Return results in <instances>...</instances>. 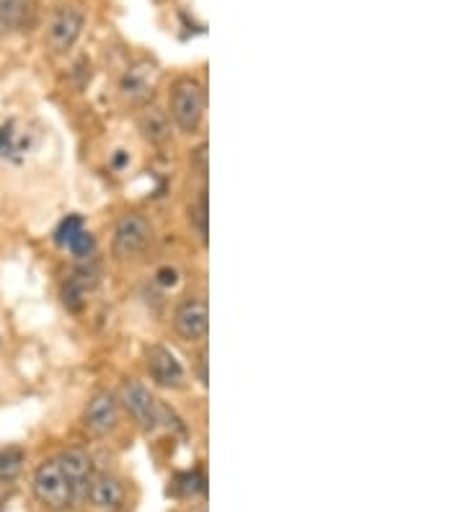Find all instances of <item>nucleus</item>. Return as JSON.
I'll return each instance as SVG.
<instances>
[{"mask_svg":"<svg viewBox=\"0 0 465 512\" xmlns=\"http://www.w3.org/2000/svg\"><path fill=\"white\" fill-rule=\"evenodd\" d=\"M81 228H83V220L75 218V215H70L68 220H62V225H60V228H57V233H55L57 244L65 246L70 241V238L75 236V233L81 231Z\"/></svg>","mask_w":465,"mask_h":512,"instance_id":"nucleus-18","label":"nucleus"},{"mask_svg":"<svg viewBox=\"0 0 465 512\" xmlns=\"http://www.w3.org/2000/svg\"><path fill=\"white\" fill-rule=\"evenodd\" d=\"M34 16V0H0V34L24 29Z\"/></svg>","mask_w":465,"mask_h":512,"instance_id":"nucleus-12","label":"nucleus"},{"mask_svg":"<svg viewBox=\"0 0 465 512\" xmlns=\"http://www.w3.org/2000/svg\"><path fill=\"white\" fill-rule=\"evenodd\" d=\"M65 249L73 256H78V259H86V256H91L93 251H96V238H93L86 228H81V231L75 233L68 244H65Z\"/></svg>","mask_w":465,"mask_h":512,"instance_id":"nucleus-16","label":"nucleus"},{"mask_svg":"<svg viewBox=\"0 0 465 512\" xmlns=\"http://www.w3.org/2000/svg\"><path fill=\"white\" fill-rule=\"evenodd\" d=\"M145 370H148L150 383L163 391H181L186 386L184 363L163 344L145 347Z\"/></svg>","mask_w":465,"mask_h":512,"instance_id":"nucleus-6","label":"nucleus"},{"mask_svg":"<svg viewBox=\"0 0 465 512\" xmlns=\"http://www.w3.org/2000/svg\"><path fill=\"white\" fill-rule=\"evenodd\" d=\"M192 512H207V510H205V507H197V510H192Z\"/></svg>","mask_w":465,"mask_h":512,"instance_id":"nucleus-19","label":"nucleus"},{"mask_svg":"<svg viewBox=\"0 0 465 512\" xmlns=\"http://www.w3.org/2000/svg\"><path fill=\"white\" fill-rule=\"evenodd\" d=\"M57 461H60L65 476H68L70 489H73V494H75V502L86 500L88 481H91V476H93L91 456H88L86 450H81V448H68V450H62L60 456H57Z\"/></svg>","mask_w":465,"mask_h":512,"instance_id":"nucleus-10","label":"nucleus"},{"mask_svg":"<svg viewBox=\"0 0 465 512\" xmlns=\"http://www.w3.org/2000/svg\"><path fill=\"white\" fill-rule=\"evenodd\" d=\"M174 331L176 337L189 344H199L207 339L210 331V308L202 295H189L174 308Z\"/></svg>","mask_w":465,"mask_h":512,"instance_id":"nucleus-8","label":"nucleus"},{"mask_svg":"<svg viewBox=\"0 0 465 512\" xmlns=\"http://www.w3.org/2000/svg\"><path fill=\"white\" fill-rule=\"evenodd\" d=\"M86 26V16L78 6H60L52 13L50 24H47V34L44 42L55 55H68L73 50Z\"/></svg>","mask_w":465,"mask_h":512,"instance_id":"nucleus-7","label":"nucleus"},{"mask_svg":"<svg viewBox=\"0 0 465 512\" xmlns=\"http://www.w3.org/2000/svg\"><path fill=\"white\" fill-rule=\"evenodd\" d=\"M137 130L150 145H166L171 140V119L161 109L150 107L137 117Z\"/></svg>","mask_w":465,"mask_h":512,"instance_id":"nucleus-11","label":"nucleus"},{"mask_svg":"<svg viewBox=\"0 0 465 512\" xmlns=\"http://www.w3.org/2000/svg\"><path fill=\"white\" fill-rule=\"evenodd\" d=\"M168 119L184 135H197L205 125L207 88L194 75H181L168 91Z\"/></svg>","mask_w":465,"mask_h":512,"instance_id":"nucleus-1","label":"nucleus"},{"mask_svg":"<svg viewBox=\"0 0 465 512\" xmlns=\"http://www.w3.org/2000/svg\"><path fill=\"white\" fill-rule=\"evenodd\" d=\"M26 463V450L19 445L0 448V484H11L21 476Z\"/></svg>","mask_w":465,"mask_h":512,"instance_id":"nucleus-13","label":"nucleus"},{"mask_svg":"<svg viewBox=\"0 0 465 512\" xmlns=\"http://www.w3.org/2000/svg\"><path fill=\"white\" fill-rule=\"evenodd\" d=\"M31 492L37 497L39 505H44L52 512H62L75 505V494L70 489V481L62 471L60 461L55 458H47L34 469L31 476Z\"/></svg>","mask_w":465,"mask_h":512,"instance_id":"nucleus-3","label":"nucleus"},{"mask_svg":"<svg viewBox=\"0 0 465 512\" xmlns=\"http://www.w3.org/2000/svg\"><path fill=\"white\" fill-rule=\"evenodd\" d=\"M153 241V223L140 213H127L114 225L112 254L117 256V262H137L153 246Z\"/></svg>","mask_w":465,"mask_h":512,"instance_id":"nucleus-4","label":"nucleus"},{"mask_svg":"<svg viewBox=\"0 0 465 512\" xmlns=\"http://www.w3.org/2000/svg\"><path fill=\"white\" fill-rule=\"evenodd\" d=\"M119 406H122L127 417L135 422L145 435H155L158 430L168 427V417H171V409L163 406L161 401L150 394V388L143 381H135V378H127V381L119 386L117 391Z\"/></svg>","mask_w":465,"mask_h":512,"instance_id":"nucleus-2","label":"nucleus"},{"mask_svg":"<svg viewBox=\"0 0 465 512\" xmlns=\"http://www.w3.org/2000/svg\"><path fill=\"white\" fill-rule=\"evenodd\" d=\"M81 422L93 438H106V435L117 432L119 422H122V406H119L117 394L109 391V388H99L96 394H91V399L86 401V409H83Z\"/></svg>","mask_w":465,"mask_h":512,"instance_id":"nucleus-5","label":"nucleus"},{"mask_svg":"<svg viewBox=\"0 0 465 512\" xmlns=\"http://www.w3.org/2000/svg\"><path fill=\"white\" fill-rule=\"evenodd\" d=\"M86 500L101 512H119L127 500V492H124L122 479L114 474H93L88 481Z\"/></svg>","mask_w":465,"mask_h":512,"instance_id":"nucleus-9","label":"nucleus"},{"mask_svg":"<svg viewBox=\"0 0 465 512\" xmlns=\"http://www.w3.org/2000/svg\"><path fill=\"white\" fill-rule=\"evenodd\" d=\"M205 489V476L199 471H189V474L176 476V492L184 494V497H194L197 492Z\"/></svg>","mask_w":465,"mask_h":512,"instance_id":"nucleus-17","label":"nucleus"},{"mask_svg":"<svg viewBox=\"0 0 465 512\" xmlns=\"http://www.w3.org/2000/svg\"><path fill=\"white\" fill-rule=\"evenodd\" d=\"M122 94L132 101H145L150 96V81L148 70L145 68H132L124 73L122 78Z\"/></svg>","mask_w":465,"mask_h":512,"instance_id":"nucleus-14","label":"nucleus"},{"mask_svg":"<svg viewBox=\"0 0 465 512\" xmlns=\"http://www.w3.org/2000/svg\"><path fill=\"white\" fill-rule=\"evenodd\" d=\"M189 223H192V228L197 231L199 241L207 244V192L205 189L199 192L197 202H192V207H189Z\"/></svg>","mask_w":465,"mask_h":512,"instance_id":"nucleus-15","label":"nucleus"}]
</instances>
